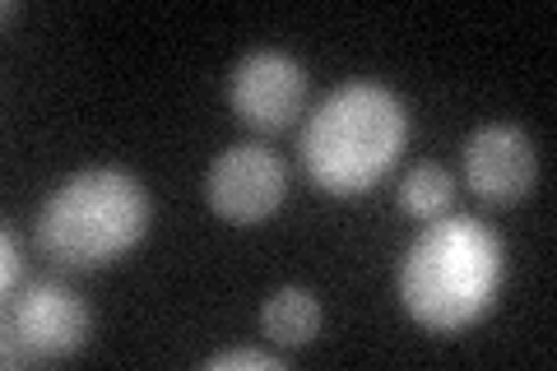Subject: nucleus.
Masks as SVG:
<instances>
[{"mask_svg": "<svg viewBox=\"0 0 557 371\" xmlns=\"http://www.w3.org/2000/svg\"><path fill=\"white\" fill-rule=\"evenodd\" d=\"M507 251L483 219H432L399 264V302L423 330L460 334L483 321L502 293Z\"/></svg>", "mask_w": 557, "mask_h": 371, "instance_id": "nucleus-1", "label": "nucleus"}, {"mask_svg": "<svg viewBox=\"0 0 557 371\" xmlns=\"http://www.w3.org/2000/svg\"><path fill=\"white\" fill-rule=\"evenodd\" d=\"M405 139H409L405 102L386 84L354 79L317 102V112L302 126L298 158H302V172L325 196L354 200V196H368L381 176L395 168V158L405 153Z\"/></svg>", "mask_w": 557, "mask_h": 371, "instance_id": "nucleus-2", "label": "nucleus"}, {"mask_svg": "<svg viewBox=\"0 0 557 371\" xmlns=\"http://www.w3.org/2000/svg\"><path fill=\"white\" fill-rule=\"evenodd\" d=\"M149 233V196L135 172L84 168L38 209V246L61 270H102Z\"/></svg>", "mask_w": 557, "mask_h": 371, "instance_id": "nucleus-3", "label": "nucleus"}, {"mask_svg": "<svg viewBox=\"0 0 557 371\" xmlns=\"http://www.w3.org/2000/svg\"><path fill=\"white\" fill-rule=\"evenodd\" d=\"M94 316L75 293L57 279H38L20 297L5 302V367H33V362H61L89 344Z\"/></svg>", "mask_w": 557, "mask_h": 371, "instance_id": "nucleus-4", "label": "nucleus"}, {"mask_svg": "<svg viewBox=\"0 0 557 371\" xmlns=\"http://www.w3.org/2000/svg\"><path fill=\"white\" fill-rule=\"evenodd\" d=\"M284 196H288L284 158H278L274 149H265V145H256V139L223 149L205 172L209 209L228 223H242V227L265 223L274 209L284 205Z\"/></svg>", "mask_w": 557, "mask_h": 371, "instance_id": "nucleus-5", "label": "nucleus"}, {"mask_svg": "<svg viewBox=\"0 0 557 371\" xmlns=\"http://www.w3.org/2000/svg\"><path fill=\"white\" fill-rule=\"evenodd\" d=\"M228 102L242 126H251L260 135L288 131L307 108V70L288 51H274V47L247 51L233 65Z\"/></svg>", "mask_w": 557, "mask_h": 371, "instance_id": "nucleus-6", "label": "nucleus"}, {"mask_svg": "<svg viewBox=\"0 0 557 371\" xmlns=\"http://www.w3.org/2000/svg\"><path fill=\"white\" fill-rule=\"evenodd\" d=\"M534 145L511 121H487L465 139V186L487 205H516L534 186Z\"/></svg>", "mask_w": 557, "mask_h": 371, "instance_id": "nucleus-7", "label": "nucleus"}, {"mask_svg": "<svg viewBox=\"0 0 557 371\" xmlns=\"http://www.w3.org/2000/svg\"><path fill=\"white\" fill-rule=\"evenodd\" d=\"M260 325H265V339L284 344V348H302L321 334L325 316L307 288H278V293H270L265 311H260Z\"/></svg>", "mask_w": 557, "mask_h": 371, "instance_id": "nucleus-8", "label": "nucleus"}, {"mask_svg": "<svg viewBox=\"0 0 557 371\" xmlns=\"http://www.w3.org/2000/svg\"><path fill=\"white\" fill-rule=\"evenodd\" d=\"M395 200H399V209H405L409 219L432 223V219L446 214L450 200H456V182H450V172L442 163H418V168L405 172V182H399Z\"/></svg>", "mask_w": 557, "mask_h": 371, "instance_id": "nucleus-9", "label": "nucleus"}, {"mask_svg": "<svg viewBox=\"0 0 557 371\" xmlns=\"http://www.w3.org/2000/svg\"><path fill=\"white\" fill-rule=\"evenodd\" d=\"M209 371H237V367H251V371H284V358L274 353H260V348H228V353H214L205 362Z\"/></svg>", "mask_w": 557, "mask_h": 371, "instance_id": "nucleus-10", "label": "nucleus"}, {"mask_svg": "<svg viewBox=\"0 0 557 371\" xmlns=\"http://www.w3.org/2000/svg\"><path fill=\"white\" fill-rule=\"evenodd\" d=\"M24 279V256H20V237H14V227L0 233V288L14 293Z\"/></svg>", "mask_w": 557, "mask_h": 371, "instance_id": "nucleus-11", "label": "nucleus"}]
</instances>
